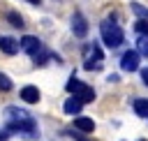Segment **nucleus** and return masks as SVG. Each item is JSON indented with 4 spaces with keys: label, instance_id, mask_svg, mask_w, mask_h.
<instances>
[{
    "label": "nucleus",
    "instance_id": "f257e3e1",
    "mask_svg": "<svg viewBox=\"0 0 148 141\" xmlns=\"http://www.w3.org/2000/svg\"><path fill=\"white\" fill-rule=\"evenodd\" d=\"M5 129L9 134H21L25 139H35L39 134L35 118L25 109H16V106H7L5 109Z\"/></svg>",
    "mask_w": 148,
    "mask_h": 141
},
{
    "label": "nucleus",
    "instance_id": "f03ea898",
    "mask_svg": "<svg viewBox=\"0 0 148 141\" xmlns=\"http://www.w3.org/2000/svg\"><path fill=\"white\" fill-rule=\"evenodd\" d=\"M99 35H102L104 46H109V49H118L125 42V32H123V28L113 18H104L99 23Z\"/></svg>",
    "mask_w": 148,
    "mask_h": 141
},
{
    "label": "nucleus",
    "instance_id": "7ed1b4c3",
    "mask_svg": "<svg viewBox=\"0 0 148 141\" xmlns=\"http://www.w3.org/2000/svg\"><path fill=\"white\" fill-rule=\"evenodd\" d=\"M67 90H69V92H72V97H76L81 104H88V102H92V99H95V90H92L88 83L79 81L76 76H72V79L67 81Z\"/></svg>",
    "mask_w": 148,
    "mask_h": 141
},
{
    "label": "nucleus",
    "instance_id": "20e7f679",
    "mask_svg": "<svg viewBox=\"0 0 148 141\" xmlns=\"http://www.w3.org/2000/svg\"><path fill=\"white\" fill-rule=\"evenodd\" d=\"M86 53H88V58H86L83 67H86V69H99V67H102V60H104V53H102L99 44L86 46Z\"/></svg>",
    "mask_w": 148,
    "mask_h": 141
},
{
    "label": "nucleus",
    "instance_id": "39448f33",
    "mask_svg": "<svg viewBox=\"0 0 148 141\" xmlns=\"http://www.w3.org/2000/svg\"><path fill=\"white\" fill-rule=\"evenodd\" d=\"M139 60H141V55L136 53V49L125 51L123 58H120V69H123V72H136V69H139Z\"/></svg>",
    "mask_w": 148,
    "mask_h": 141
},
{
    "label": "nucleus",
    "instance_id": "423d86ee",
    "mask_svg": "<svg viewBox=\"0 0 148 141\" xmlns=\"http://www.w3.org/2000/svg\"><path fill=\"white\" fill-rule=\"evenodd\" d=\"M72 32H74V37H79V39H83V37L88 35V21H86V16H83L81 12H74V14H72Z\"/></svg>",
    "mask_w": 148,
    "mask_h": 141
},
{
    "label": "nucleus",
    "instance_id": "0eeeda50",
    "mask_svg": "<svg viewBox=\"0 0 148 141\" xmlns=\"http://www.w3.org/2000/svg\"><path fill=\"white\" fill-rule=\"evenodd\" d=\"M18 46L28 53V55H35L39 49H42V42L35 37V35H25V37H21V42H18Z\"/></svg>",
    "mask_w": 148,
    "mask_h": 141
},
{
    "label": "nucleus",
    "instance_id": "6e6552de",
    "mask_svg": "<svg viewBox=\"0 0 148 141\" xmlns=\"http://www.w3.org/2000/svg\"><path fill=\"white\" fill-rule=\"evenodd\" d=\"M18 49H21V46H18V39H14V37H9V35H0V51H2V53L14 55Z\"/></svg>",
    "mask_w": 148,
    "mask_h": 141
},
{
    "label": "nucleus",
    "instance_id": "1a4fd4ad",
    "mask_svg": "<svg viewBox=\"0 0 148 141\" xmlns=\"http://www.w3.org/2000/svg\"><path fill=\"white\" fill-rule=\"evenodd\" d=\"M74 129L81 132V134H90V132H95V120L86 118V116H79V118H74Z\"/></svg>",
    "mask_w": 148,
    "mask_h": 141
},
{
    "label": "nucleus",
    "instance_id": "9d476101",
    "mask_svg": "<svg viewBox=\"0 0 148 141\" xmlns=\"http://www.w3.org/2000/svg\"><path fill=\"white\" fill-rule=\"evenodd\" d=\"M39 90H37V86H23L21 88V99L25 102V104H37L39 102Z\"/></svg>",
    "mask_w": 148,
    "mask_h": 141
},
{
    "label": "nucleus",
    "instance_id": "9b49d317",
    "mask_svg": "<svg viewBox=\"0 0 148 141\" xmlns=\"http://www.w3.org/2000/svg\"><path fill=\"white\" fill-rule=\"evenodd\" d=\"M81 109H83V104H81L76 97H67L65 104H62V111H65L67 116H76V113H81Z\"/></svg>",
    "mask_w": 148,
    "mask_h": 141
},
{
    "label": "nucleus",
    "instance_id": "f8f14e48",
    "mask_svg": "<svg viewBox=\"0 0 148 141\" xmlns=\"http://www.w3.org/2000/svg\"><path fill=\"white\" fill-rule=\"evenodd\" d=\"M132 109H134V113H136L139 118H146V120H148V99H146V97L134 99V102H132Z\"/></svg>",
    "mask_w": 148,
    "mask_h": 141
},
{
    "label": "nucleus",
    "instance_id": "ddd939ff",
    "mask_svg": "<svg viewBox=\"0 0 148 141\" xmlns=\"http://www.w3.org/2000/svg\"><path fill=\"white\" fill-rule=\"evenodd\" d=\"M136 53H139V55H146V58H148V37L139 35V39H136Z\"/></svg>",
    "mask_w": 148,
    "mask_h": 141
},
{
    "label": "nucleus",
    "instance_id": "4468645a",
    "mask_svg": "<svg viewBox=\"0 0 148 141\" xmlns=\"http://www.w3.org/2000/svg\"><path fill=\"white\" fill-rule=\"evenodd\" d=\"M14 88V83H12V79L5 74V72H0V92H9Z\"/></svg>",
    "mask_w": 148,
    "mask_h": 141
},
{
    "label": "nucleus",
    "instance_id": "2eb2a0df",
    "mask_svg": "<svg viewBox=\"0 0 148 141\" xmlns=\"http://www.w3.org/2000/svg\"><path fill=\"white\" fill-rule=\"evenodd\" d=\"M7 21H9L14 28H23V18H21V14H16V12H7Z\"/></svg>",
    "mask_w": 148,
    "mask_h": 141
},
{
    "label": "nucleus",
    "instance_id": "dca6fc26",
    "mask_svg": "<svg viewBox=\"0 0 148 141\" xmlns=\"http://www.w3.org/2000/svg\"><path fill=\"white\" fill-rule=\"evenodd\" d=\"M49 58H51V53H49V51H44V49H39V51H37L35 55H32V60H35V65H44V62H46Z\"/></svg>",
    "mask_w": 148,
    "mask_h": 141
},
{
    "label": "nucleus",
    "instance_id": "f3484780",
    "mask_svg": "<svg viewBox=\"0 0 148 141\" xmlns=\"http://www.w3.org/2000/svg\"><path fill=\"white\" fill-rule=\"evenodd\" d=\"M132 12L139 16V18H143V21H148V9L143 7V5H139V2H132Z\"/></svg>",
    "mask_w": 148,
    "mask_h": 141
},
{
    "label": "nucleus",
    "instance_id": "a211bd4d",
    "mask_svg": "<svg viewBox=\"0 0 148 141\" xmlns=\"http://www.w3.org/2000/svg\"><path fill=\"white\" fill-rule=\"evenodd\" d=\"M134 30H136L139 35H143V37H148V21H143V18H139V21L134 23Z\"/></svg>",
    "mask_w": 148,
    "mask_h": 141
},
{
    "label": "nucleus",
    "instance_id": "6ab92c4d",
    "mask_svg": "<svg viewBox=\"0 0 148 141\" xmlns=\"http://www.w3.org/2000/svg\"><path fill=\"white\" fill-rule=\"evenodd\" d=\"M67 134H69V136H74V141H90V139H83L76 129H67Z\"/></svg>",
    "mask_w": 148,
    "mask_h": 141
},
{
    "label": "nucleus",
    "instance_id": "aec40b11",
    "mask_svg": "<svg viewBox=\"0 0 148 141\" xmlns=\"http://www.w3.org/2000/svg\"><path fill=\"white\" fill-rule=\"evenodd\" d=\"M141 81L148 86V67H146V69H141Z\"/></svg>",
    "mask_w": 148,
    "mask_h": 141
},
{
    "label": "nucleus",
    "instance_id": "412c9836",
    "mask_svg": "<svg viewBox=\"0 0 148 141\" xmlns=\"http://www.w3.org/2000/svg\"><path fill=\"white\" fill-rule=\"evenodd\" d=\"M7 136H9V132L5 129V132H0V141H7Z\"/></svg>",
    "mask_w": 148,
    "mask_h": 141
},
{
    "label": "nucleus",
    "instance_id": "4be33fe9",
    "mask_svg": "<svg viewBox=\"0 0 148 141\" xmlns=\"http://www.w3.org/2000/svg\"><path fill=\"white\" fill-rule=\"evenodd\" d=\"M28 2H30V5H39L42 0H28Z\"/></svg>",
    "mask_w": 148,
    "mask_h": 141
},
{
    "label": "nucleus",
    "instance_id": "5701e85b",
    "mask_svg": "<svg viewBox=\"0 0 148 141\" xmlns=\"http://www.w3.org/2000/svg\"><path fill=\"white\" fill-rule=\"evenodd\" d=\"M139 141H146V139H139Z\"/></svg>",
    "mask_w": 148,
    "mask_h": 141
}]
</instances>
